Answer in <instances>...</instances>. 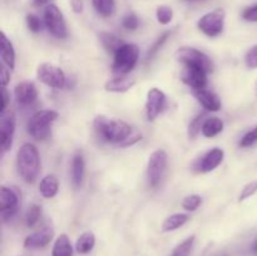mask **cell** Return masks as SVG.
<instances>
[{
	"instance_id": "cell-8",
	"label": "cell",
	"mask_w": 257,
	"mask_h": 256,
	"mask_svg": "<svg viewBox=\"0 0 257 256\" xmlns=\"http://www.w3.org/2000/svg\"><path fill=\"white\" fill-rule=\"evenodd\" d=\"M37 78L43 84L54 89H63L67 85V75L62 68L52 63H42L37 68Z\"/></svg>"
},
{
	"instance_id": "cell-39",
	"label": "cell",
	"mask_w": 257,
	"mask_h": 256,
	"mask_svg": "<svg viewBox=\"0 0 257 256\" xmlns=\"http://www.w3.org/2000/svg\"><path fill=\"white\" fill-rule=\"evenodd\" d=\"M242 18L246 22L257 23V4L251 5V7L246 8L242 12Z\"/></svg>"
},
{
	"instance_id": "cell-43",
	"label": "cell",
	"mask_w": 257,
	"mask_h": 256,
	"mask_svg": "<svg viewBox=\"0 0 257 256\" xmlns=\"http://www.w3.org/2000/svg\"><path fill=\"white\" fill-rule=\"evenodd\" d=\"M251 252H252L253 256H257V236L251 243Z\"/></svg>"
},
{
	"instance_id": "cell-2",
	"label": "cell",
	"mask_w": 257,
	"mask_h": 256,
	"mask_svg": "<svg viewBox=\"0 0 257 256\" xmlns=\"http://www.w3.org/2000/svg\"><path fill=\"white\" fill-rule=\"evenodd\" d=\"M18 172L27 183L37 180L40 170V157L38 148L33 143H24L17 153Z\"/></svg>"
},
{
	"instance_id": "cell-29",
	"label": "cell",
	"mask_w": 257,
	"mask_h": 256,
	"mask_svg": "<svg viewBox=\"0 0 257 256\" xmlns=\"http://www.w3.org/2000/svg\"><path fill=\"white\" fill-rule=\"evenodd\" d=\"M42 218V207L38 203H32L25 215V223L29 228L37 227Z\"/></svg>"
},
{
	"instance_id": "cell-22",
	"label": "cell",
	"mask_w": 257,
	"mask_h": 256,
	"mask_svg": "<svg viewBox=\"0 0 257 256\" xmlns=\"http://www.w3.org/2000/svg\"><path fill=\"white\" fill-rule=\"evenodd\" d=\"M223 131V120L218 117H207L202 125V136L206 138H213L222 133Z\"/></svg>"
},
{
	"instance_id": "cell-31",
	"label": "cell",
	"mask_w": 257,
	"mask_h": 256,
	"mask_svg": "<svg viewBox=\"0 0 257 256\" xmlns=\"http://www.w3.org/2000/svg\"><path fill=\"white\" fill-rule=\"evenodd\" d=\"M156 17H157V22L160 23V24L162 25L170 24L173 19L172 8L167 7V5H161V7L157 8Z\"/></svg>"
},
{
	"instance_id": "cell-18",
	"label": "cell",
	"mask_w": 257,
	"mask_h": 256,
	"mask_svg": "<svg viewBox=\"0 0 257 256\" xmlns=\"http://www.w3.org/2000/svg\"><path fill=\"white\" fill-rule=\"evenodd\" d=\"M136 84L135 78L131 77H117L109 79L104 84V89L110 93H125L132 89Z\"/></svg>"
},
{
	"instance_id": "cell-46",
	"label": "cell",
	"mask_w": 257,
	"mask_h": 256,
	"mask_svg": "<svg viewBox=\"0 0 257 256\" xmlns=\"http://www.w3.org/2000/svg\"><path fill=\"white\" fill-rule=\"evenodd\" d=\"M186 2H201V0H186Z\"/></svg>"
},
{
	"instance_id": "cell-42",
	"label": "cell",
	"mask_w": 257,
	"mask_h": 256,
	"mask_svg": "<svg viewBox=\"0 0 257 256\" xmlns=\"http://www.w3.org/2000/svg\"><path fill=\"white\" fill-rule=\"evenodd\" d=\"M70 7L75 14H80L83 12L84 4H83V0H70Z\"/></svg>"
},
{
	"instance_id": "cell-20",
	"label": "cell",
	"mask_w": 257,
	"mask_h": 256,
	"mask_svg": "<svg viewBox=\"0 0 257 256\" xmlns=\"http://www.w3.org/2000/svg\"><path fill=\"white\" fill-rule=\"evenodd\" d=\"M0 47H2V60L3 64L7 65L10 70L15 69V50L13 47V43L8 39V37L5 35V33H2V43H0Z\"/></svg>"
},
{
	"instance_id": "cell-4",
	"label": "cell",
	"mask_w": 257,
	"mask_h": 256,
	"mask_svg": "<svg viewBox=\"0 0 257 256\" xmlns=\"http://www.w3.org/2000/svg\"><path fill=\"white\" fill-rule=\"evenodd\" d=\"M176 59L183 67H193L200 68L210 74L213 70V63L207 54H205L201 50L191 47H181L178 48L175 54Z\"/></svg>"
},
{
	"instance_id": "cell-21",
	"label": "cell",
	"mask_w": 257,
	"mask_h": 256,
	"mask_svg": "<svg viewBox=\"0 0 257 256\" xmlns=\"http://www.w3.org/2000/svg\"><path fill=\"white\" fill-rule=\"evenodd\" d=\"M58 191H59V183H58V178L54 175H48L44 178H42L39 183V192L43 197H55Z\"/></svg>"
},
{
	"instance_id": "cell-28",
	"label": "cell",
	"mask_w": 257,
	"mask_h": 256,
	"mask_svg": "<svg viewBox=\"0 0 257 256\" xmlns=\"http://www.w3.org/2000/svg\"><path fill=\"white\" fill-rule=\"evenodd\" d=\"M195 235L188 236L187 238H185L182 242H180L175 248H173V251L171 252L170 256H190L193 250V246H195Z\"/></svg>"
},
{
	"instance_id": "cell-30",
	"label": "cell",
	"mask_w": 257,
	"mask_h": 256,
	"mask_svg": "<svg viewBox=\"0 0 257 256\" xmlns=\"http://www.w3.org/2000/svg\"><path fill=\"white\" fill-rule=\"evenodd\" d=\"M206 118H207V115H206L205 112H202V113H198V114L191 120L190 125H188V137L196 138L198 135H200L201 131H202V125L203 123H205Z\"/></svg>"
},
{
	"instance_id": "cell-27",
	"label": "cell",
	"mask_w": 257,
	"mask_h": 256,
	"mask_svg": "<svg viewBox=\"0 0 257 256\" xmlns=\"http://www.w3.org/2000/svg\"><path fill=\"white\" fill-rule=\"evenodd\" d=\"M92 4L95 12L103 18H109L115 13L114 0H92Z\"/></svg>"
},
{
	"instance_id": "cell-16",
	"label": "cell",
	"mask_w": 257,
	"mask_h": 256,
	"mask_svg": "<svg viewBox=\"0 0 257 256\" xmlns=\"http://www.w3.org/2000/svg\"><path fill=\"white\" fill-rule=\"evenodd\" d=\"M15 100L22 107H29L34 104L38 99V90L34 83L32 82H20L14 88Z\"/></svg>"
},
{
	"instance_id": "cell-3",
	"label": "cell",
	"mask_w": 257,
	"mask_h": 256,
	"mask_svg": "<svg viewBox=\"0 0 257 256\" xmlns=\"http://www.w3.org/2000/svg\"><path fill=\"white\" fill-rule=\"evenodd\" d=\"M58 112L54 109H42L32 115L27 131L34 140L45 141L52 135V124L57 120Z\"/></svg>"
},
{
	"instance_id": "cell-45",
	"label": "cell",
	"mask_w": 257,
	"mask_h": 256,
	"mask_svg": "<svg viewBox=\"0 0 257 256\" xmlns=\"http://www.w3.org/2000/svg\"><path fill=\"white\" fill-rule=\"evenodd\" d=\"M255 94H256V97H257V79H256V83H255Z\"/></svg>"
},
{
	"instance_id": "cell-19",
	"label": "cell",
	"mask_w": 257,
	"mask_h": 256,
	"mask_svg": "<svg viewBox=\"0 0 257 256\" xmlns=\"http://www.w3.org/2000/svg\"><path fill=\"white\" fill-rule=\"evenodd\" d=\"M85 173L84 157L80 152H77L72 160V183L75 188L80 187Z\"/></svg>"
},
{
	"instance_id": "cell-25",
	"label": "cell",
	"mask_w": 257,
	"mask_h": 256,
	"mask_svg": "<svg viewBox=\"0 0 257 256\" xmlns=\"http://www.w3.org/2000/svg\"><path fill=\"white\" fill-rule=\"evenodd\" d=\"M99 39H100V43H102V45L104 47V49L113 55L115 54V52H117L123 44H125V43L123 42L120 38H118L117 35L110 34V33H107V32L100 33Z\"/></svg>"
},
{
	"instance_id": "cell-35",
	"label": "cell",
	"mask_w": 257,
	"mask_h": 256,
	"mask_svg": "<svg viewBox=\"0 0 257 256\" xmlns=\"http://www.w3.org/2000/svg\"><path fill=\"white\" fill-rule=\"evenodd\" d=\"M256 142H257V125L256 127H253L251 131H248V132L241 138L238 145H240V147L242 148H247V147H251L252 145H255Z\"/></svg>"
},
{
	"instance_id": "cell-40",
	"label": "cell",
	"mask_w": 257,
	"mask_h": 256,
	"mask_svg": "<svg viewBox=\"0 0 257 256\" xmlns=\"http://www.w3.org/2000/svg\"><path fill=\"white\" fill-rule=\"evenodd\" d=\"M9 93H8L7 90V87H3L2 88V94H0V100H2V103H0V113L5 112V110L8 109V103H9Z\"/></svg>"
},
{
	"instance_id": "cell-44",
	"label": "cell",
	"mask_w": 257,
	"mask_h": 256,
	"mask_svg": "<svg viewBox=\"0 0 257 256\" xmlns=\"http://www.w3.org/2000/svg\"><path fill=\"white\" fill-rule=\"evenodd\" d=\"M50 0H33V4L35 5V7H43V5L48 4Z\"/></svg>"
},
{
	"instance_id": "cell-36",
	"label": "cell",
	"mask_w": 257,
	"mask_h": 256,
	"mask_svg": "<svg viewBox=\"0 0 257 256\" xmlns=\"http://www.w3.org/2000/svg\"><path fill=\"white\" fill-rule=\"evenodd\" d=\"M122 25L124 29L127 30H136L138 27H140V20H138V17L133 13L131 14H127L122 19Z\"/></svg>"
},
{
	"instance_id": "cell-17",
	"label": "cell",
	"mask_w": 257,
	"mask_h": 256,
	"mask_svg": "<svg viewBox=\"0 0 257 256\" xmlns=\"http://www.w3.org/2000/svg\"><path fill=\"white\" fill-rule=\"evenodd\" d=\"M195 95L200 104L205 108L207 112H218L221 109V100L216 93L212 90H208L206 88L200 90H195Z\"/></svg>"
},
{
	"instance_id": "cell-15",
	"label": "cell",
	"mask_w": 257,
	"mask_h": 256,
	"mask_svg": "<svg viewBox=\"0 0 257 256\" xmlns=\"http://www.w3.org/2000/svg\"><path fill=\"white\" fill-rule=\"evenodd\" d=\"M207 75L208 73L205 72L203 69H200V68L183 67L181 79L183 80L185 84L192 88L193 92H195V90L206 88V85H207Z\"/></svg>"
},
{
	"instance_id": "cell-33",
	"label": "cell",
	"mask_w": 257,
	"mask_h": 256,
	"mask_svg": "<svg viewBox=\"0 0 257 256\" xmlns=\"http://www.w3.org/2000/svg\"><path fill=\"white\" fill-rule=\"evenodd\" d=\"M170 35H171V32L163 33V34L161 35V37L158 38L155 43H153V45L151 47V49L148 50V53H147V60H151L153 57H155V55H157V53L160 52V49L163 47V44L167 42V39L170 38Z\"/></svg>"
},
{
	"instance_id": "cell-5",
	"label": "cell",
	"mask_w": 257,
	"mask_h": 256,
	"mask_svg": "<svg viewBox=\"0 0 257 256\" xmlns=\"http://www.w3.org/2000/svg\"><path fill=\"white\" fill-rule=\"evenodd\" d=\"M140 60V48L137 44H123L113 55V72L127 74L132 72Z\"/></svg>"
},
{
	"instance_id": "cell-38",
	"label": "cell",
	"mask_w": 257,
	"mask_h": 256,
	"mask_svg": "<svg viewBox=\"0 0 257 256\" xmlns=\"http://www.w3.org/2000/svg\"><path fill=\"white\" fill-rule=\"evenodd\" d=\"M27 25L28 29L33 33H39L42 29V22L39 18L34 14H28L27 15Z\"/></svg>"
},
{
	"instance_id": "cell-32",
	"label": "cell",
	"mask_w": 257,
	"mask_h": 256,
	"mask_svg": "<svg viewBox=\"0 0 257 256\" xmlns=\"http://www.w3.org/2000/svg\"><path fill=\"white\" fill-rule=\"evenodd\" d=\"M202 203V197L200 195H190V196H186L182 201V207L185 208L186 211H193L197 210L198 207L201 206Z\"/></svg>"
},
{
	"instance_id": "cell-37",
	"label": "cell",
	"mask_w": 257,
	"mask_h": 256,
	"mask_svg": "<svg viewBox=\"0 0 257 256\" xmlns=\"http://www.w3.org/2000/svg\"><path fill=\"white\" fill-rule=\"evenodd\" d=\"M245 64L248 69H257V44L246 53Z\"/></svg>"
},
{
	"instance_id": "cell-41",
	"label": "cell",
	"mask_w": 257,
	"mask_h": 256,
	"mask_svg": "<svg viewBox=\"0 0 257 256\" xmlns=\"http://www.w3.org/2000/svg\"><path fill=\"white\" fill-rule=\"evenodd\" d=\"M2 84L3 87H7L8 83L10 82V69L8 67H4V64L2 65Z\"/></svg>"
},
{
	"instance_id": "cell-14",
	"label": "cell",
	"mask_w": 257,
	"mask_h": 256,
	"mask_svg": "<svg viewBox=\"0 0 257 256\" xmlns=\"http://www.w3.org/2000/svg\"><path fill=\"white\" fill-rule=\"evenodd\" d=\"M225 152L221 148H212L208 152H206L197 162L195 163V168L197 172L207 173L211 171H215L218 166L222 163Z\"/></svg>"
},
{
	"instance_id": "cell-9",
	"label": "cell",
	"mask_w": 257,
	"mask_h": 256,
	"mask_svg": "<svg viewBox=\"0 0 257 256\" xmlns=\"http://www.w3.org/2000/svg\"><path fill=\"white\" fill-rule=\"evenodd\" d=\"M44 24L48 32L57 39H65L68 37L67 23L57 5H47L44 9Z\"/></svg>"
},
{
	"instance_id": "cell-1",
	"label": "cell",
	"mask_w": 257,
	"mask_h": 256,
	"mask_svg": "<svg viewBox=\"0 0 257 256\" xmlns=\"http://www.w3.org/2000/svg\"><path fill=\"white\" fill-rule=\"evenodd\" d=\"M94 130L98 137L104 142L127 147L142 138L141 135L132 136V127L127 122L120 119H110L105 115H97L94 118Z\"/></svg>"
},
{
	"instance_id": "cell-11",
	"label": "cell",
	"mask_w": 257,
	"mask_h": 256,
	"mask_svg": "<svg viewBox=\"0 0 257 256\" xmlns=\"http://www.w3.org/2000/svg\"><path fill=\"white\" fill-rule=\"evenodd\" d=\"M17 118L13 109H7L0 113V145H2L3 153L8 152L13 146Z\"/></svg>"
},
{
	"instance_id": "cell-10",
	"label": "cell",
	"mask_w": 257,
	"mask_h": 256,
	"mask_svg": "<svg viewBox=\"0 0 257 256\" xmlns=\"http://www.w3.org/2000/svg\"><path fill=\"white\" fill-rule=\"evenodd\" d=\"M19 210V193L15 188L3 186L0 190V213L4 222L15 217Z\"/></svg>"
},
{
	"instance_id": "cell-12",
	"label": "cell",
	"mask_w": 257,
	"mask_h": 256,
	"mask_svg": "<svg viewBox=\"0 0 257 256\" xmlns=\"http://www.w3.org/2000/svg\"><path fill=\"white\" fill-rule=\"evenodd\" d=\"M166 94L158 88H151L146 100V114L148 120H155L166 107Z\"/></svg>"
},
{
	"instance_id": "cell-7",
	"label": "cell",
	"mask_w": 257,
	"mask_h": 256,
	"mask_svg": "<svg viewBox=\"0 0 257 256\" xmlns=\"http://www.w3.org/2000/svg\"><path fill=\"white\" fill-rule=\"evenodd\" d=\"M226 12L223 9H215L202 15L197 22V28L208 38H216L222 34L225 28Z\"/></svg>"
},
{
	"instance_id": "cell-34",
	"label": "cell",
	"mask_w": 257,
	"mask_h": 256,
	"mask_svg": "<svg viewBox=\"0 0 257 256\" xmlns=\"http://www.w3.org/2000/svg\"><path fill=\"white\" fill-rule=\"evenodd\" d=\"M256 192H257V180H253L251 181V182H248L247 185L243 186L242 191H241L240 196H238V201H240V202H243V201L252 197Z\"/></svg>"
},
{
	"instance_id": "cell-23",
	"label": "cell",
	"mask_w": 257,
	"mask_h": 256,
	"mask_svg": "<svg viewBox=\"0 0 257 256\" xmlns=\"http://www.w3.org/2000/svg\"><path fill=\"white\" fill-rule=\"evenodd\" d=\"M188 220H190V216L187 213H173L163 221L162 232H172V231L178 230L185 223H187Z\"/></svg>"
},
{
	"instance_id": "cell-24",
	"label": "cell",
	"mask_w": 257,
	"mask_h": 256,
	"mask_svg": "<svg viewBox=\"0 0 257 256\" xmlns=\"http://www.w3.org/2000/svg\"><path fill=\"white\" fill-rule=\"evenodd\" d=\"M52 256H73L72 242L65 233H62L57 237L53 245Z\"/></svg>"
},
{
	"instance_id": "cell-13",
	"label": "cell",
	"mask_w": 257,
	"mask_h": 256,
	"mask_svg": "<svg viewBox=\"0 0 257 256\" xmlns=\"http://www.w3.org/2000/svg\"><path fill=\"white\" fill-rule=\"evenodd\" d=\"M53 237H54V230L49 227V226H44V227L39 228L38 231L30 233V235L25 237L24 247L28 248V250L44 248L45 246H48L52 242Z\"/></svg>"
},
{
	"instance_id": "cell-26",
	"label": "cell",
	"mask_w": 257,
	"mask_h": 256,
	"mask_svg": "<svg viewBox=\"0 0 257 256\" xmlns=\"http://www.w3.org/2000/svg\"><path fill=\"white\" fill-rule=\"evenodd\" d=\"M94 246H95L94 233L90 232V231H87V232H83L82 235L78 237L77 242H75V250H77L78 253L85 255V253L90 252V251L94 248Z\"/></svg>"
},
{
	"instance_id": "cell-6",
	"label": "cell",
	"mask_w": 257,
	"mask_h": 256,
	"mask_svg": "<svg viewBox=\"0 0 257 256\" xmlns=\"http://www.w3.org/2000/svg\"><path fill=\"white\" fill-rule=\"evenodd\" d=\"M168 156L165 150H156L148 158L147 163V177L151 187L156 188L160 186L165 177L167 170Z\"/></svg>"
}]
</instances>
